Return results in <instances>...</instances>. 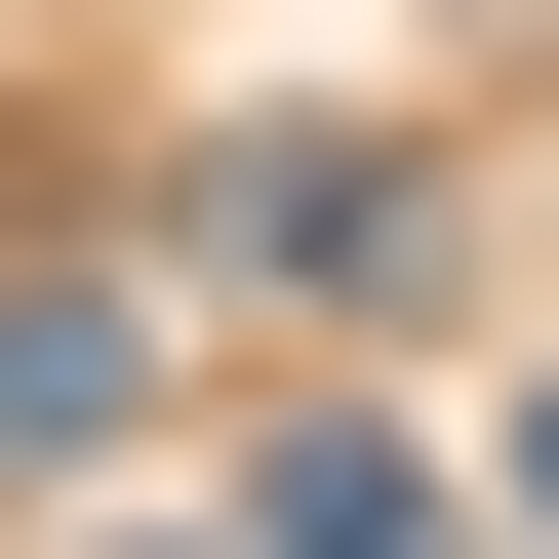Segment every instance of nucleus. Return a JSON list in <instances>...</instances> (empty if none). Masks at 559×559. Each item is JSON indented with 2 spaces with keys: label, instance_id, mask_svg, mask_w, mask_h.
<instances>
[{
  "label": "nucleus",
  "instance_id": "nucleus-1",
  "mask_svg": "<svg viewBox=\"0 0 559 559\" xmlns=\"http://www.w3.org/2000/svg\"><path fill=\"white\" fill-rule=\"evenodd\" d=\"M120 400H160V320H120V280H0V479H81Z\"/></svg>",
  "mask_w": 559,
  "mask_h": 559
},
{
  "label": "nucleus",
  "instance_id": "nucleus-2",
  "mask_svg": "<svg viewBox=\"0 0 559 559\" xmlns=\"http://www.w3.org/2000/svg\"><path fill=\"white\" fill-rule=\"evenodd\" d=\"M200 280H400V160L320 120V160H200Z\"/></svg>",
  "mask_w": 559,
  "mask_h": 559
},
{
  "label": "nucleus",
  "instance_id": "nucleus-3",
  "mask_svg": "<svg viewBox=\"0 0 559 559\" xmlns=\"http://www.w3.org/2000/svg\"><path fill=\"white\" fill-rule=\"evenodd\" d=\"M280 559H440V479H400L360 400H280Z\"/></svg>",
  "mask_w": 559,
  "mask_h": 559
},
{
  "label": "nucleus",
  "instance_id": "nucleus-4",
  "mask_svg": "<svg viewBox=\"0 0 559 559\" xmlns=\"http://www.w3.org/2000/svg\"><path fill=\"white\" fill-rule=\"evenodd\" d=\"M520 559H559V400H520Z\"/></svg>",
  "mask_w": 559,
  "mask_h": 559
},
{
  "label": "nucleus",
  "instance_id": "nucleus-5",
  "mask_svg": "<svg viewBox=\"0 0 559 559\" xmlns=\"http://www.w3.org/2000/svg\"><path fill=\"white\" fill-rule=\"evenodd\" d=\"M120 559H240V520H120Z\"/></svg>",
  "mask_w": 559,
  "mask_h": 559
}]
</instances>
